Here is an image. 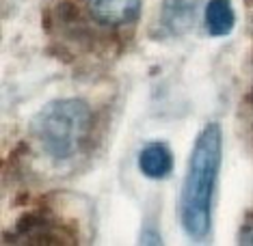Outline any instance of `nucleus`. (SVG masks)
Segmentation results:
<instances>
[{
	"label": "nucleus",
	"instance_id": "obj_1",
	"mask_svg": "<svg viewBox=\"0 0 253 246\" xmlns=\"http://www.w3.org/2000/svg\"><path fill=\"white\" fill-rule=\"evenodd\" d=\"M221 128L216 123H208L195 141L180 194L182 229L193 240L206 238L210 231L212 201H214L218 169H221Z\"/></svg>",
	"mask_w": 253,
	"mask_h": 246
},
{
	"label": "nucleus",
	"instance_id": "obj_2",
	"mask_svg": "<svg viewBox=\"0 0 253 246\" xmlns=\"http://www.w3.org/2000/svg\"><path fill=\"white\" fill-rule=\"evenodd\" d=\"M91 108L83 100H54L35 114L31 134L45 156L54 160L72 158L89 136Z\"/></svg>",
	"mask_w": 253,
	"mask_h": 246
},
{
	"label": "nucleus",
	"instance_id": "obj_3",
	"mask_svg": "<svg viewBox=\"0 0 253 246\" xmlns=\"http://www.w3.org/2000/svg\"><path fill=\"white\" fill-rule=\"evenodd\" d=\"M91 15L106 26H124L139 18L141 0H89Z\"/></svg>",
	"mask_w": 253,
	"mask_h": 246
},
{
	"label": "nucleus",
	"instance_id": "obj_4",
	"mask_svg": "<svg viewBox=\"0 0 253 246\" xmlns=\"http://www.w3.org/2000/svg\"><path fill=\"white\" fill-rule=\"evenodd\" d=\"M139 169L149 179H163L173 169V156L163 142H152L139 156Z\"/></svg>",
	"mask_w": 253,
	"mask_h": 246
},
{
	"label": "nucleus",
	"instance_id": "obj_5",
	"mask_svg": "<svg viewBox=\"0 0 253 246\" xmlns=\"http://www.w3.org/2000/svg\"><path fill=\"white\" fill-rule=\"evenodd\" d=\"M234 9L229 0H210L206 4V28L210 35L223 37L229 35L234 28Z\"/></svg>",
	"mask_w": 253,
	"mask_h": 246
},
{
	"label": "nucleus",
	"instance_id": "obj_6",
	"mask_svg": "<svg viewBox=\"0 0 253 246\" xmlns=\"http://www.w3.org/2000/svg\"><path fill=\"white\" fill-rule=\"evenodd\" d=\"M197 0H165V22L175 26L177 22H191Z\"/></svg>",
	"mask_w": 253,
	"mask_h": 246
},
{
	"label": "nucleus",
	"instance_id": "obj_7",
	"mask_svg": "<svg viewBox=\"0 0 253 246\" xmlns=\"http://www.w3.org/2000/svg\"><path fill=\"white\" fill-rule=\"evenodd\" d=\"M238 242L240 244H253V216H249V218L245 220V225L238 233Z\"/></svg>",
	"mask_w": 253,
	"mask_h": 246
}]
</instances>
